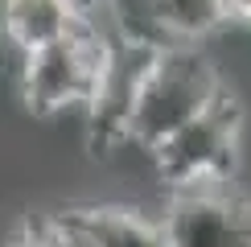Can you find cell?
<instances>
[{
  "mask_svg": "<svg viewBox=\"0 0 251 247\" xmlns=\"http://www.w3.org/2000/svg\"><path fill=\"white\" fill-rule=\"evenodd\" d=\"M218 91H223V78L198 46H177V41L161 46V54L152 58L149 74H144L140 99H136L132 144L152 152L177 128H185L198 111L210 107Z\"/></svg>",
  "mask_w": 251,
  "mask_h": 247,
  "instance_id": "cell-1",
  "label": "cell"
},
{
  "mask_svg": "<svg viewBox=\"0 0 251 247\" xmlns=\"http://www.w3.org/2000/svg\"><path fill=\"white\" fill-rule=\"evenodd\" d=\"M107 21V62H103L99 87L87 111V140L95 152H111L116 144L132 140V116H136V99H140L144 74H149L152 58L161 54L165 41H156L152 33L136 29L128 17H120V4L107 13H95Z\"/></svg>",
  "mask_w": 251,
  "mask_h": 247,
  "instance_id": "cell-2",
  "label": "cell"
},
{
  "mask_svg": "<svg viewBox=\"0 0 251 247\" xmlns=\"http://www.w3.org/2000/svg\"><path fill=\"white\" fill-rule=\"evenodd\" d=\"M107 62V21L82 17L66 37L25 54L21 95L37 116H58L66 107H87Z\"/></svg>",
  "mask_w": 251,
  "mask_h": 247,
  "instance_id": "cell-3",
  "label": "cell"
},
{
  "mask_svg": "<svg viewBox=\"0 0 251 247\" xmlns=\"http://www.w3.org/2000/svg\"><path fill=\"white\" fill-rule=\"evenodd\" d=\"M239 136H243V107L235 95L218 91L206 111L177 128L165 144L152 148L156 173L169 185H194V181H231Z\"/></svg>",
  "mask_w": 251,
  "mask_h": 247,
  "instance_id": "cell-4",
  "label": "cell"
},
{
  "mask_svg": "<svg viewBox=\"0 0 251 247\" xmlns=\"http://www.w3.org/2000/svg\"><path fill=\"white\" fill-rule=\"evenodd\" d=\"M161 231L169 247H251V198L235 181L173 185Z\"/></svg>",
  "mask_w": 251,
  "mask_h": 247,
  "instance_id": "cell-5",
  "label": "cell"
},
{
  "mask_svg": "<svg viewBox=\"0 0 251 247\" xmlns=\"http://www.w3.org/2000/svg\"><path fill=\"white\" fill-rule=\"evenodd\" d=\"M62 226L87 235L95 247H169L161 219L132 210V206H78V210L54 214Z\"/></svg>",
  "mask_w": 251,
  "mask_h": 247,
  "instance_id": "cell-6",
  "label": "cell"
},
{
  "mask_svg": "<svg viewBox=\"0 0 251 247\" xmlns=\"http://www.w3.org/2000/svg\"><path fill=\"white\" fill-rule=\"evenodd\" d=\"M78 21H82V13L75 0H0L4 41L17 46L21 54L66 37Z\"/></svg>",
  "mask_w": 251,
  "mask_h": 247,
  "instance_id": "cell-7",
  "label": "cell"
},
{
  "mask_svg": "<svg viewBox=\"0 0 251 247\" xmlns=\"http://www.w3.org/2000/svg\"><path fill=\"white\" fill-rule=\"evenodd\" d=\"M152 37H161L165 46H198L202 37H210L226 17L223 0H144Z\"/></svg>",
  "mask_w": 251,
  "mask_h": 247,
  "instance_id": "cell-8",
  "label": "cell"
},
{
  "mask_svg": "<svg viewBox=\"0 0 251 247\" xmlns=\"http://www.w3.org/2000/svg\"><path fill=\"white\" fill-rule=\"evenodd\" d=\"M8 247H62V235H58L54 219H29L13 239H8Z\"/></svg>",
  "mask_w": 251,
  "mask_h": 247,
  "instance_id": "cell-9",
  "label": "cell"
},
{
  "mask_svg": "<svg viewBox=\"0 0 251 247\" xmlns=\"http://www.w3.org/2000/svg\"><path fill=\"white\" fill-rule=\"evenodd\" d=\"M50 219H54V214H50ZM54 226H58V235H62V247H95L87 235H78V231H70V226H62L58 219H54Z\"/></svg>",
  "mask_w": 251,
  "mask_h": 247,
  "instance_id": "cell-10",
  "label": "cell"
},
{
  "mask_svg": "<svg viewBox=\"0 0 251 247\" xmlns=\"http://www.w3.org/2000/svg\"><path fill=\"white\" fill-rule=\"evenodd\" d=\"M226 4V17L235 21H251V0H223Z\"/></svg>",
  "mask_w": 251,
  "mask_h": 247,
  "instance_id": "cell-11",
  "label": "cell"
},
{
  "mask_svg": "<svg viewBox=\"0 0 251 247\" xmlns=\"http://www.w3.org/2000/svg\"><path fill=\"white\" fill-rule=\"evenodd\" d=\"M0 41H4V25H0Z\"/></svg>",
  "mask_w": 251,
  "mask_h": 247,
  "instance_id": "cell-12",
  "label": "cell"
}]
</instances>
